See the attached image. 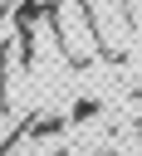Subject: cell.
Here are the masks:
<instances>
[{
	"mask_svg": "<svg viewBox=\"0 0 142 156\" xmlns=\"http://www.w3.org/2000/svg\"><path fill=\"white\" fill-rule=\"evenodd\" d=\"M93 117H98V98H78L69 112V122H93Z\"/></svg>",
	"mask_w": 142,
	"mask_h": 156,
	"instance_id": "6da1fadb",
	"label": "cell"
}]
</instances>
